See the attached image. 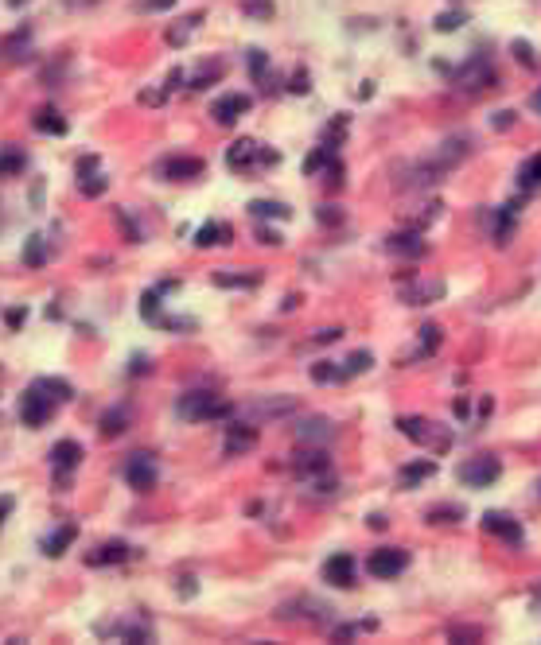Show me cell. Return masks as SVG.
Wrapping results in <instances>:
<instances>
[{
  "mask_svg": "<svg viewBox=\"0 0 541 645\" xmlns=\"http://www.w3.org/2000/svg\"><path fill=\"white\" fill-rule=\"evenodd\" d=\"M74 396V389L62 377H39V381L27 385V393L20 396V420H24L27 428H43L51 416H55V408L67 405Z\"/></svg>",
  "mask_w": 541,
  "mask_h": 645,
  "instance_id": "1",
  "label": "cell"
},
{
  "mask_svg": "<svg viewBox=\"0 0 541 645\" xmlns=\"http://www.w3.org/2000/svg\"><path fill=\"white\" fill-rule=\"evenodd\" d=\"M176 412H180V420H187V424H199V420L230 416V405L218 401L215 393H206V389H195V393H183L180 401H176Z\"/></svg>",
  "mask_w": 541,
  "mask_h": 645,
  "instance_id": "2",
  "label": "cell"
},
{
  "mask_svg": "<svg viewBox=\"0 0 541 645\" xmlns=\"http://www.w3.org/2000/svg\"><path fill=\"white\" fill-rule=\"evenodd\" d=\"M459 482L471 486V490H483V486H494L498 475H503V463L494 459V455H479V459H468V463H459Z\"/></svg>",
  "mask_w": 541,
  "mask_h": 645,
  "instance_id": "3",
  "label": "cell"
},
{
  "mask_svg": "<svg viewBox=\"0 0 541 645\" xmlns=\"http://www.w3.org/2000/svg\"><path fill=\"white\" fill-rule=\"evenodd\" d=\"M397 431L413 443H429L436 451H448V447H452V431H436L424 416H401L397 420Z\"/></svg>",
  "mask_w": 541,
  "mask_h": 645,
  "instance_id": "4",
  "label": "cell"
},
{
  "mask_svg": "<svg viewBox=\"0 0 541 645\" xmlns=\"http://www.w3.org/2000/svg\"><path fill=\"white\" fill-rule=\"evenodd\" d=\"M226 164L245 171V168H257V164H277V152H269V148H261L257 140L245 136V140H234L226 148Z\"/></svg>",
  "mask_w": 541,
  "mask_h": 645,
  "instance_id": "5",
  "label": "cell"
},
{
  "mask_svg": "<svg viewBox=\"0 0 541 645\" xmlns=\"http://www.w3.org/2000/svg\"><path fill=\"white\" fill-rule=\"evenodd\" d=\"M292 470L304 482H315V478L331 475V459L324 455V447H300V451L292 455Z\"/></svg>",
  "mask_w": 541,
  "mask_h": 645,
  "instance_id": "6",
  "label": "cell"
},
{
  "mask_svg": "<svg viewBox=\"0 0 541 645\" xmlns=\"http://www.w3.org/2000/svg\"><path fill=\"white\" fill-rule=\"evenodd\" d=\"M156 478H160L156 459H152L148 451H136L129 463H125V482H129L132 490H141V494L152 490V486H156Z\"/></svg>",
  "mask_w": 541,
  "mask_h": 645,
  "instance_id": "7",
  "label": "cell"
},
{
  "mask_svg": "<svg viewBox=\"0 0 541 645\" xmlns=\"http://www.w3.org/2000/svg\"><path fill=\"white\" fill-rule=\"evenodd\" d=\"M366 568H370L374 579H394V575H401L409 568V552L405 548H378L370 560H366Z\"/></svg>",
  "mask_w": 541,
  "mask_h": 645,
  "instance_id": "8",
  "label": "cell"
},
{
  "mask_svg": "<svg viewBox=\"0 0 541 645\" xmlns=\"http://www.w3.org/2000/svg\"><path fill=\"white\" fill-rule=\"evenodd\" d=\"M250 424H261V420H280V416H292L296 412V401L292 396H265V401H253V405L241 408Z\"/></svg>",
  "mask_w": 541,
  "mask_h": 645,
  "instance_id": "9",
  "label": "cell"
},
{
  "mask_svg": "<svg viewBox=\"0 0 541 645\" xmlns=\"http://www.w3.org/2000/svg\"><path fill=\"white\" fill-rule=\"evenodd\" d=\"M324 579L331 587H354V556H350V552H335V556H327Z\"/></svg>",
  "mask_w": 541,
  "mask_h": 645,
  "instance_id": "10",
  "label": "cell"
},
{
  "mask_svg": "<svg viewBox=\"0 0 541 645\" xmlns=\"http://www.w3.org/2000/svg\"><path fill=\"white\" fill-rule=\"evenodd\" d=\"M250 105H253V101L245 94H222L215 105H211V117H215L218 125H234V121H238Z\"/></svg>",
  "mask_w": 541,
  "mask_h": 645,
  "instance_id": "11",
  "label": "cell"
},
{
  "mask_svg": "<svg viewBox=\"0 0 541 645\" xmlns=\"http://www.w3.org/2000/svg\"><path fill=\"white\" fill-rule=\"evenodd\" d=\"M253 443H257V428H253L250 420H241V424H230L226 428L222 447H226V455H245V451H253Z\"/></svg>",
  "mask_w": 541,
  "mask_h": 645,
  "instance_id": "12",
  "label": "cell"
},
{
  "mask_svg": "<svg viewBox=\"0 0 541 645\" xmlns=\"http://www.w3.org/2000/svg\"><path fill=\"white\" fill-rule=\"evenodd\" d=\"M483 529H487V533H494V537H503L506 544H522V525H518L514 517L498 514V509L483 514Z\"/></svg>",
  "mask_w": 541,
  "mask_h": 645,
  "instance_id": "13",
  "label": "cell"
},
{
  "mask_svg": "<svg viewBox=\"0 0 541 645\" xmlns=\"http://www.w3.org/2000/svg\"><path fill=\"white\" fill-rule=\"evenodd\" d=\"M160 175L164 179H195V175H203V160H195V155H171L160 164Z\"/></svg>",
  "mask_w": 541,
  "mask_h": 645,
  "instance_id": "14",
  "label": "cell"
},
{
  "mask_svg": "<svg viewBox=\"0 0 541 645\" xmlns=\"http://www.w3.org/2000/svg\"><path fill=\"white\" fill-rule=\"evenodd\" d=\"M51 463H55L59 478H62V475H71L74 466L82 463V443H74V440H59L55 447H51Z\"/></svg>",
  "mask_w": 541,
  "mask_h": 645,
  "instance_id": "15",
  "label": "cell"
},
{
  "mask_svg": "<svg viewBox=\"0 0 541 645\" xmlns=\"http://www.w3.org/2000/svg\"><path fill=\"white\" fill-rule=\"evenodd\" d=\"M331 435H335V424L324 420V416H308V420L296 424V440L300 443H324V440H331Z\"/></svg>",
  "mask_w": 541,
  "mask_h": 645,
  "instance_id": "16",
  "label": "cell"
},
{
  "mask_svg": "<svg viewBox=\"0 0 541 645\" xmlns=\"http://www.w3.org/2000/svg\"><path fill=\"white\" fill-rule=\"evenodd\" d=\"M385 249L397 253V257H424V253H429V245L421 241V233H417V229H409V233H394V238H385Z\"/></svg>",
  "mask_w": 541,
  "mask_h": 645,
  "instance_id": "17",
  "label": "cell"
},
{
  "mask_svg": "<svg viewBox=\"0 0 541 645\" xmlns=\"http://www.w3.org/2000/svg\"><path fill=\"white\" fill-rule=\"evenodd\" d=\"M433 475H436L433 459H417V463H405L397 470V486H401V490H413L417 482H424V478H433Z\"/></svg>",
  "mask_w": 541,
  "mask_h": 645,
  "instance_id": "18",
  "label": "cell"
},
{
  "mask_svg": "<svg viewBox=\"0 0 541 645\" xmlns=\"http://www.w3.org/2000/svg\"><path fill=\"white\" fill-rule=\"evenodd\" d=\"M74 537H78V525H74V521L59 525L55 533H47V537H43V556H62V552L74 544Z\"/></svg>",
  "mask_w": 541,
  "mask_h": 645,
  "instance_id": "19",
  "label": "cell"
},
{
  "mask_svg": "<svg viewBox=\"0 0 541 645\" xmlns=\"http://www.w3.org/2000/svg\"><path fill=\"white\" fill-rule=\"evenodd\" d=\"M129 544H125V540H109V544H101V548L97 552H90V556H86V564H90V568H106V564H121V560H129Z\"/></svg>",
  "mask_w": 541,
  "mask_h": 645,
  "instance_id": "20",
  "label": "cell"
},
{
  "mask_svg": "<svg viewBox=\"0 0 541 645\" xmlns=\"http://www.w3.org/2000/svg\"><path fill=\"white\" fill-rule=\"evenodd\" d=\"M230 238H234V229H230L226 222H206V226L195 233V245H199V249H211V245H230Z\"/></svg>",
  "mask_w": 541,
  "mask_h": 645,
  "instance_id": "21",
  "label": "cell"
},
{
  "mask_svg": "<svg viewBox=\"0 0 541 645\" xmlns=\"http://www.w3.org/2000/svg\"><path fill=\"white\" fill-rule=\"evenodd\" d=\"M32 125H36L39 132H51V136H67V129H71L59 109H39L36 117H32Z\"/></svg>",
  "mask_w": 541,
  "mask_h": 645,
  "instance_id": "22",
  "label": "cell"
},
{
  "mask_svg": "<svg viewBox=\"0 0 541 645\" xmlns=\"http://www.w3.org/2000/svg\"><path fill=\"white\" fill-rule=\"evenodd\" d=\"M456 78H459L464 86H468V90H487V86H494V74L487 71V66H479V59L468 62V66H464V71H459Z\"/></svg>",
  "mask_w": 541,
  "mask_h": 645,
  "instance_id": "23",
  "label": "cell"
},
{
  "mask_svg": "<svg viewBox=\"0 0 541 645\" xmlns=\"http://www.w3.org/2000/svg\"><path fill=\"white\" fill-rule=\"evenodd\" d=\"M444 296V284L440 280H429V284H413L405 292V303H433V299Z\"/></svg>",
  "mask_w": 541,
  "mask_h": 645,
  "instance_id": "24",
  "label": "cell"
},
{
  "mask_svg": "<svg viewBox=\"0 0 541 645\" xmlns=\"http://www.w3.org/2000/svg\"><path fill=\"white\" fill-rule=\"evenodd\" d=\"M250 214L253 218H277V222H285V218H292V210L285 203H273V199H257V203H250Z\"/></svg>",
  "mask_w": 541,
  "mask_h": 645,
  "instance_id": "25",
  "label": "cell"
},
{
  "mask_svg": "<svg viewBox=\"0 0 541 645\" xmlns=\"http://www.w3.org/2000/svg\"><path fill=\"white\" fill-rule=\"evenodd\" d=\"M199 24H203V12H191L187 20H180L176 27H168V43H171V47H183V43H187V36H191Z\"/></svg>",
  "mask_w": 541,
  "mask_h": 645,
  "instance_id": "26",
  "label": "cell"
},
{
  "mask_svg": "<svg viewBox=\"0 0 541 645\" xmlns=\"http://www.w3.org/2000/svg\"><path fill=\"white\" fill-rule=\"evenodd\" d=\"M27 168V155L20 148H0V175H20Z\"/></svg>",
  "mask_w": 541,
  "mask_h": 645,
  "instance_id": "27",
  "label": "cell"
},
{
  "mask_svg": "<svg viewBox=\"0 0 541 645\" xmlns=\"http://www.w3.org/2000/svg\"><path fill=\"white\" fill-rule=\"evenodd\" d=\"M24 264L27 268H43V264H47V241L39 238H27V245H24Z\"/></svg>",
  "mask_w": 541,
  "mask_h": 645,
  "instance_id": "28",
  "label": "cell"
},
{
  "mask_svg": "<svg viewBox=\"0 0 541 645\" xmlns=\"http://www.w3.org/2000/svg\"><path fill=\"white\" fill-rule=\"evenodd\" d=\"M331 160H335V148L320 144V148H315V152L308 155V160H304V175H320V171H324L327 164H331Z\"/></svg>",
  "mask_w": 541,
  "mask_h": 645,
  "instance_id": "29",
  "label": "cell"
},
{
  "mask_svg": "<svg viewBox=\"0 0 541 645\" xmlns=\"http://www.w3.org/2000/svg\"><path fill=\"white\" fill-rule=\"evenodd\" d=\"M218 74H222V62H218V59L203 62V66L195 71V78H191V90H206V86H215Z\"/></svg>",
  "mask_w": 541,
  "mask_h": 645,
  "instance_id": "30",
  "label": "cell"
},
{
  "mask_svg": "<svg viewBox=\"0 0 541 645\" xmlns=\"http://www.w3.org/2000/svg\"><path fill=\"white\" fill-rule=\"evenodd\" d=\"M125 428H129V412L125 408H109L101 416V435H121Z\"/></svg>",
  "mask_w": 541,
  "mask_h": 645,
  "instance_id": "31",
  "label": "cell"
},
{
  "mask_svg": "<svg viewBox=\"0 0 541 645\" xmlns=\"http://www.w3.org/2000/svg\"><path fill=\"white\" fill-rule=\"evenodd\" d=\"M257 280H261L257 273H250V276H241V273H215V284L218 288H257Z\"/></svg>",
  "mask_w": 541,
  "mask_h": 645,
  "instance_id": "32",
  "label": "cell"
},
{
  "mask_svg": "<svg viewBox=\"0 0 541 645\" xmlns=\"http://www.w3.org/2000/svg\"><path fill=\"white\" fill-rule=\"evenodd\" d=\"M518 183H522L526 191H533V187L541 183V152L533 155V160H526V164H522V171H518Z\"/></svg>",
  "mask_w": 541,
  "mask_h": 645,
  "instance_id": "33",
  "label": "cell"
},
{
  "mask_svg": "<svg viewBox=\"0 0 541 645\" xmlns=\"http://www.w3.org/2000/svg\"><path fill=\"white\" fill-rule=\"evenodd\" d=\"M374 366L370 350H359V354H350L347 362H343V377H354V373H366Z\"/></svg>",
  "mask_w": 541,
  "mask_h": 645,
  "instance_id": "34",
  "label": "cell"
},
{
  "mask_svg": "<svg viewBox=\"0 0 541 645\" xmlns=\"http://www.w3.org/2000/svg\"><path fill=\"white\" fill-rule=\"evenodd\" d=\"M312 381H343V366H335V362H315Z\"/></svg>",
  "mask_w": 541,
  "mask_h": 645,
  "instance_id": "35",
  "label": "cell"
},
{
  "mask_svg": "<svg viewBox=\"0 0 541 645\" xmlns=\"http://www.w3.org/2000/svg\"><path fill=\"white\" fill-rule=\"evenodd\" d=\"M464 20H468V12H459V8H452V12H440L436 16V31H456V27H464Z\"/></svg>",
  "mask_w": 541,
  "mask_h": 645,
  "instance_id": "36",
  "label": "cell"
},
{
  "mask_svg": "<svg viewBox=\"0 0 541 645\" xmlns=\"http://www.w3.org/2000/svg\"><path fill=\"white\" fill-rule=\"evenodd\" d=\"M160 296H164L160 288H152V292H145V296H141V315H145L148 322H152V319L160 315Z\"/></svg>",
  "mask_w": 541,
  "mask_h": 645,
  "instance_id": "37",
  "label": "cell"
},
{
  "mask_svg": "<svg viewBox=\"0 0 541 645\" xmlns=\"http://www.w3.org/2000/svg\"><path fill=\"white\" fill-rule=\"evenodd\" d=\"M265 71H269V55L257 51V47H250V74H253V82H261Z\"/></svg>",
  "mask_w": 541,
  "mask_h": 645,
  "instance_id": "38",
  "label": "cell"
},
{
  "mask_svg": "<svg viewBox=\"0 0 541 645\" xmlns=\"http://www.w3.org/2000/svg\"><path fill=\"white\" fill-rule=\"evenodd\" d=\"M440 346V327H421V354H433V350Z\"/></svg>",
  "mask_w": 541,
  "mask_h": 645,
  "instance_id": "39",
  "label": "cell"
},
{
  "mask_svg": "<svg viewBox=\"0 0 541 645\" xmlns=\"http://www.w3.org/2000/svg\"><path fill=\"white\" fill-rule=\"evenodd\" d=\"M241 8H245V16H257V20H269V16H273V0H245Z\"/></svg>",
  "mask_w": 541,
  "mask_h": 645,
  "instance_id": "40",
  "label": "cell"
},
{
  "mask_svg": "<svg viewBox=\"0 0 541 645\" xmlns=\"http://www.w3.org/2000/svg\"><path fill=\"white\" fill-rule=\"evenodd\" d=\"M78 191H82L86 199H97V194H106V179H101V175H97V179L82 175V183H78Z\"/></svg>",
  "mask_w": 541,
  "mask_h": 645,
  "instance_id": "41",
  "label": "cell"
},
{
  "mask_svg": "<svg viewBox=\"0 0 541 645\" xmlns=\"http://www.w3.org/2000/svg\"><path fill=\"white\" fill-rule=\"evenodd\" d=\"M514 59L522 62V66H529V71H533V51H529L526 39H514Z\"/></svg>",
  "mask_w": 541,
  "mask_h": 645,
  "instance_id": "42",
  "label": "cell"
},
{
  "mask_svg": "<svg viewBox=\"0 0 541 645\" xmlns=\"http://www.w3.org/2000/svg\"><path fill=\"white\" fill-rule=\"evenodd\" d=\"M289 90H292V94H308V90H312V82H308V71H296V74H292Z\"/></svg>",
  "mask_w": 541,
  "mask_h": 645,
  "instance_id": "43",
  "label": "cell"
},
{
  "mask_svg": "<svg viewBox=\"0 0 541 645\" xmlns=\"http://www.w3.org/2000/svg\"><path fill=\"white\" fill-rule=\"evenodd\" d=\"M510 125H514V113H510V109H498L491 117V129H498V132H506Z\"/></svg>",
  "mask_w": 541,
  "mask_h": 645,
  "instance_id": "44",
  "label": "cell"
},
{
  "mask_svg": "<svg viewBox=\"0 0 541 645\" xmlns=\"http://www.w3.org/2000/svg\"><path fill=\"white\" fill-rule=\"evenodd\" d=\"M320 222L335 226V222H343V210H339V206H320Z\"/></svg>",
  "mask_w": 541,
  "mask_h": 645,
  "instance_id": "45",
  "label": "cell"
},
{
  "mask_svg": "<svg viewBox=\"0 0 541 645\" xmlns=\"http://www.w3.org/2000/svg\"><path fill=\"white\" fill-rule=\"evenodd\" d=\"M141 101H145V105H164V101H168V90H145Z\"/></svg>",
  "mask_w": 541,
  "mask_h": 645,
  "instance_id": "46",
  "label": "cell"
},
{
  "mask_svg": "<svg viewBox=\"0 0 541 645\" xmlns=\"http://www.w3.org/2000/svg\"><path fill=\"white\" fill-rule=\"evenodd\" d=\"M141 8L145 12H168V8H176V0H145Z\"/></svg>",
  "mask_w": 541,
  "mask_h": 645,
  "instance_id": "47",
  "label": "cell"
},
{
  "mask_svg": "<svg viewBox=\"0 0 541 645\" xmlns=\"http://www.w3.org/2000/svg\"><path fill=\"white\" fill-rule=\"evenodd\" d=\"M429 521H459V509H456V505H452V509H433Z\"/></svg>",
  "mask_w": 541,
  "mask_h": 645,
  "instance_id": "48",
  "label": "cell"
},
{
  "mask_svg": "<svg viewBox=\"0 0 541 645\" xmlns=\"http://www.w3.org/2000/svg\"><path fill=\"white\" fill-rule=\"evenodd\" d=\"M90 171H97V155H82L78 160V175H90Z\"/></svg>",
  "mask_w": 541,
  "mask_h": 645,
  "instance_id": "49",
  "label": "cell"
},
{
  "mask_svg": "<svg viewBox=\"0 0 541 645\" xmlns=\"http://www.w3.org/2000/svg\"><path fill=\"white\" fill-rule=\"evenodd\" d=\"M12 505H16V498H12V494H4V498H0V525H4V517L12 514Z\"/></svg>",
  "mask_w": 541,
  "mask_h": 645,
  "instance_id": "50",
  "label": "cell"
},
{
  "mask_svg": "<svg viewBox=\"0 0 541 645\" xmlns=\"http://www.w3.org/2000/svg\"><path fill=\"white\" fill-rule=\"evenodd\" d=\"M339 335H343L339 327H327V331H320V335H315V342H335Z\"/></svg>",
  "mask_w": 541,
  "mask_h": 645,
  "instance_id": "51",
  "label": "cell"
},
{
  "mask_svg": "<svg viewBox=\"0 0 541 645\" xmlns=\"http://www.w3.org/2000/svg\"><path fill=\"white\" fill-rule=\"evenodd\" d=\"M257 241H265V245H280V238L273 233V229H257Z\"/></svg>",
  "mask_w": 541,
  "mask_h": 645,
  "instance_id": "52",
  "label": "cell"
},
{
  "mask_svg": "<svg viewBox=\"0 0 541 645\" xmlns=\"http://www.w3.org/2000/svg\"><path fill=\"white\" fill-rule=\"evenodd\" d=\"M180 82H183V71H180V66H176V71L168 74V86H164V90H176V86H180Z\"/></svg>",
  "mask_w": 541,
  "mask_h": 645,
  "instance_id": "53",
  "label": "cell"
},
{
  "mask_svg": "<svg viewBox=\"0 0 541 645\" xmlns=\"http://www.w3.org/2000/svg\"><path fill=\"white\" fill-rule=\"evenodd\" d=\"M148 370V358L145 354H136V358H132V373H145Z\"/></svg>",
  "mask_w": 541,
  "mask_h": 645,
  "instance_id": "54",
  "label": "cell"
},
{
  "mask_svg": "<svg viewBox=\"0 0 541 645\" xmlns=\"http://www.w3.org/2000/svg\"><path fill=\"white\" fill-rule=\"evenodd\" d=\"M529 109H533V113H541V90H533V94H529Z\"/></svg>",
  "mask_w": 541,
  "mask_h": 645,
  "instance_id": "55",
  "label": "cell"
},
{
  "mask_svg": "<svg viewBox=\"0 0 541 645\" xmlns=\"http://www.w3.org/2000/svg\"><path fill=\"white\" fill-rule=\"evenodd\" d=\"M8 322H12V327H20V322H24V311H20V307L8 311Z\"/></svg>",
  "mask_w": 541,
  "mask_h": 645,
  "instance_id": "56",
  "label": "cell"
},
{
  "mask_svg": "<svg viewBox=\"0 0 541 645\" xmlns=\"http://www.w3.org/2000/svg\"><path fill=\"white\" fill-rule=\"evenodd\" d=\"M452 408H456V416H459V420L468 416V401H464V396H459V401H456V405H452Z\"/></svg>",
  "mask_w": 541,
  "mask_h": 645,
  "instance_id": "57",
  "label": "cell"
},
{
  "mask_svg": "<svg viewBox=\"0 0 541 645\" xmlns=\"http://www.w3.org/2000/svg\"><path fill=\"white\" fill-rule=\"evenodd\" d=\"M67 4H94V0H67Z\"/></svg>",
  "mask_w": 541,
  "mask_h": 645,
  "instance_id": "58",
  "label": "cell"
},
{
  "mask_svg": "<svg viewBox=\"0 0 541 645\" xmlns=\"http://www.w3.org/2000/svg\"><path fill=\"white\" fill-rule=\"evenodd\" d=\"M8 4H12V8H20V4H24V0H8Z\"/></svg>",
  "mask_w": 541,
  "mask_h": 645,
  "instance_id": "59",
  "label": "cell"
}]
</instances>
